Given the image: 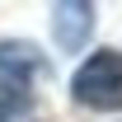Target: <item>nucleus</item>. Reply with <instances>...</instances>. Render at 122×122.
Instances as JSON below:
<instances>
[{
    "mask_svg": "<svg viewBox=\"0 0 122 122\" xmlns=\"http://www.w3.org/2000/svg\"><path fill=\"white\" fill-rule=\"evenodd\" d=\"M71 99L94 113H117L122 108V52H113V47L89 52L71 80Z\"/></svg>",
    "mask_w": 122,
    "mask_h": 122,
    "instance_id": "nucleus-1",
    "label": "nucleus"
},
{
    "mask_svg": "<svg viewBox=\"0 0 122 122\" xmlns=\"http://www.w3.org/2000/svg\"><path fill=\"white\" fill-rule=\"evenodd\" d=\"M89 28H94V5H56V10H52V38H56V47H66V52L85 47Z\"/></svg>",
    "mask_w": 122,
    "mask_h": 122,
    "instance_id": "nucleus-2",
    "label": "nucleus"
},
{
    "mask_svg": "<svg viewBox=\"0 0 122 122\" xmlns=\"http://www.w3.org/2000/svg\"><path fill=\"white\" fill-rule=\"evenodd\" d=\"M42 71L47 66H42L33 42H0V75H5V85H24L28 89V80L42 75Z\"/></svg>",
    "mask_w": 122,
    "mask_h": 122,
    "instance_id": "nucleus-3",
    "label": "nucleus"
},
{
    "mask_svg": "<svg viewBox=\"0 0 122 122\" xmlns=\"http://www.w3.org/2000/svg\"><path fill=\"white\" fill-rule=\"evenodd\" d=\"M28 108H33V99H28L24 85L0 80V122H28Z\"/></svg>",
    "mask_w": 122,
    "mask_h": 122,
    "instance_id": "nucleus-4",
    "label": "nucleus"
}]
</instances>
